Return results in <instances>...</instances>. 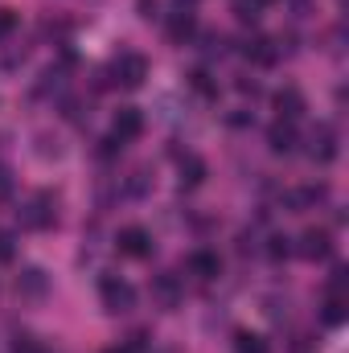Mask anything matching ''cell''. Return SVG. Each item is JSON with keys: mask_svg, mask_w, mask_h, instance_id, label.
Returning a JSON list of instances; mask_svg holds the SVG:
<instances>
[{"mask_svg": "<svg viewBox=\"0 0 349 353\" xmlns=\"http://www.w3.org/2000/svg\"><path fill=\"white\" fill-rule=\"evenodd\" d=\"M99 300H103V308L111 316H123V312L136 308V288L128 279H119V275H103L99 279Z\"/></svg>", "mask_w": 349, "mask_h": 353, "instance_id": "obj_1", "label": "cell"}, {"mask_svg": "<svg viewBox=\"0 0 349 353\" xmlns=\"http://www.w3.org/2000/svg\"><path fill=\"white\" fill-rule=\"evenodd\" d=\"M111 74H115V83L119 87H144V79H148V58L144 54H119V62L111 66Z\"/></svg>", "mask_w": 349, "mask_h": 353, "instance_id": "obj_2", "label": "cell"}, {"mask_svg": "<svg viewBox=\"0 0 349 353\" xmlns=\"http://www.w3.org/2000/svg\"><path fill=\"white\" fill-rule=\"evenodd\" d=\"M115 247H119V255H128V259H144V255H152V234H148L144 226H123L119 239H115Z\"/></svg>", "mask_w": 349, "mask_h": 353, "instance_id": "obj_3", "label": "cell"}, {"mask_svg": "<svg viewBox=\"0 0 349 353\" xmlns=\"http://www.w3.org/2000/svg\"><path fill=\"white\" fill-rule=\"evenodd\" d=\"M308 152H312V161L329 165V161L337 157V132H333L329 123H317L312 136H308Z\"/></svg>", "mask_w": 349, "mask_h": 353, "instance_id": "obj_4", "label": "cell"}, {"mask_svg": "<svg viewBox=\"0 0 349 353\" xmlns=\"http://www.w3.org/2000/svg\"><path fill=\"white\" fill-rule=\"evenodd\" d=\"M271 103H275V115H279L283 123H296V119H300V115L308 111V103H304V94H300L296 87H283V90H275V99H271Z\"/></svg>", "mask_w": 349, "mask_h": 353, "instance_id": "obj_5", "label": "cell"}, {"mask_svg": "<svg viewBox=\"0 0 349 353\" xmlns=\"http://www.w3.org/2000/svg\"><path fill=\"white\" fill-rule=\"evenodd\" d=\"M50 205H54V197H50V193H37V197H33L25 210H17V214H21V222H25V226L46 230V226L54 222V210H50Z\"/></svg>", "mask_w": 349, "mask_h": 353, "instance_id": "obj_6", "label": "cell"}, {"mask_svg": "<svg viewBox=\"0 0 349 353\" xmlns=\"http://www.w3.org/2000/svg\"><path fill=\"white\" fill-rule=\"evenodd\" d=\"M300 255L312 259V263H317V259H329V255H333V234H329V230H317V226L304 230V234H300Z\"/></svg>", "mask_w": 349, "mask_h": 353, "instance_id": "obj_7", "label": "cell"}, {"mask_svg": "<svg viewBox=\"0 0 349 353\" xmlns=\"http://www.w3.org/2000/svg\"><path fill=\"white\" fill-rule=\"evenodd\" d=\"M111 132H115V140H136V136L144 132V111H140V107H119Z\"/></svg>", "mask_w": 349, "mask_h": 353, "instance_id": "obj_8", "label": "cell"}, {"mask_svg": "<svg viewBox=\"0 0 349 353\" xmlns=\"http://www.w3.org/2000/svg\"><path fill=\"white\" fill-rule=\"evenodd\" d=\"M193 33H197V17H193V8H177L173 17H169V25H165V37H169L173 46H185Z\"/></svg>", "mask_w": 349, "mask_h": 353, "instance_id": "obj_9", "label": "cell"}, {"mask_svg": "<svg viewBox=\"0 0 349 353\" xmlns=\"http://www.w3.org/2000/svg\"><path fill=\"white\" fill-rule=\"evenodd\" d=\"M325 197H329V189H325V185H304V189H292V193L283 197V205H288L292 214H304V210L321 205Z\"/></svg>", "mask_w": 349, "mask_h": 353, "instance_id": "obj_10", "label": "cell"}, {"mask_svg": "<svg viewBox=\"0 0 349 353\" xmlns=\"http://www.w3.org/2000/svg\"><path fill=\"white\" fill-rule=\"evenodd\" d=\"M46 292H50V279H46V271L29 267V271H21V275H17V296H21V300H41Z\"/></svg>", "mask_w": 349, "mask_h": 353, "instance_id": "obj_11", "label": "cell"}, {"mask_svg": "<svg viewBox=\"0 0 349 353\" xmlns=\"http://www.w3.org/2000/svg\"><path fill=\"white\" fill-rule=\"evenodd\" d=\"M152 300H157L161 308H177V304H181V283H177V275H157V279H152Z\"/></svg>", "mask_w": 349, "mask_h": 353, "instance_id": "obj_12", "label": "cell"}, {"mask_svg": "<svg viewBox=\"0 0 349 353\" xmlns=\"http://www.w3.org/2000/svg\"><path fill=\"white\" fill-rule=\"evenodd\" d=\"M243 54H247L251 62H259V66H271V62L279 58V46H275L271 37H247V46H243Z\"/></svg>", "mask_w": 349, "mask_h": 353, "instance_id": "obj_13", "label": "cell"}, {"mask_svg": "<svg viewBox=\"0 0 349 353\" xmlns=\"http://www.w3.org/2000/svg\"><path fill=\"white\" fill-rule=\"evenodd\" d=\"M189 271H193L197 279H214V275L222 271V259H218L214 251H193V255H189Z\"/></svg>", "mask_w": 349, "mask_h": 353, "instance_id": "obj_14", "label": "cell"}, {"mask_svg": "<svg viewBox=\"0 0 349 353\" xmlns=\"http://www.w3.org/2000/svg\"><path fill=\"white\" fill-rule=\"evenodd\" d=\"M267 144H271V152H292L296 148V132H292V123H275L271 132H267Z\"/></svg>", "mask_w": 349, "mask_h": 353, "instance_id": "obj_15", "label": "cell"}, {"mask_svg": "<svg viewBox=\"0 0 349 353\" xmlns=\"http://www.w3.org/2000/svg\"><path fill=\"white\" fill-rule=\"evenodd\" d=\"M235 350L239 353H271V345H267V337H259V333L239 329V333H235Z\"/></svg>", "mask_w": 349, "mask_h": 353, "instance_id": "obj_16", "label": "cell"}, {"mask_svg": "<svg viewBox=\"0 0 349 353\" xmlns=\"http://www.w3.org/2000/svg\"><path fill=\"white\" fill-rule=\"evenodd\" d=\"M201 181H206V161H201V157H185V161H181V185L193 189V185H201Z\"/></svg>", "mask_w": 349, "mask_h": 353, "instance_id": "obj_17", "label": "cell"}, {"mask_svg": "<svg viewBox=\"0 0 349 353\" xmlns=\"http://www.w3.org/2000/svg\"><path fill=\"white\" fill-rule=\"evenodd\" d=\"M349 316V300L346 296H329V304H325V325H341Z\"/></svg>", "mask_w": 349, "mask_h": 353, "instance_id": "obj_18", "label": "cell"}, {"mask_svg": "<svg viewBox=\"0 0 349 353\" xmlns=\"http://www.w3.org/2000/svg\"><path fill=\"white\" fill-rule=\"evenodd\" d=\"M189 87L197 90V94H206V99H218V83L210 79V70H193L189 74Z\"/></svg>", "mask_w": 349, "mask_h": 353, "instance_id": "obj_19", "label": "cell"}, {"mask_svg": "<svg viewBox=\"0 0 349 353\" xmlns=\"http://www.w3.org/2000/svg\"><path fill=\"white\" fill-rule=\"evenodd\" d=\"M235 17H239L243 25H255V21L263 17V8L255 4V0H235Z\"/></svg>", "mask_w": 349, "mask_h": 353, "instance_id": "obj_20", "label": "cell"}, {"mask_svg": "<svg viewBox=\"0 0 349 353\" xmlns=\"http://www.w3.org/2000/svg\"><path fill=\"white\" fill-rule=\"evenodd\" d=\"M267 251H271V259H288V255H292V239H283V234H275Z\"/></svg>", "mask_w": 349, "mask_h": 353, "instance_id": "obj_21", "label": "cell"}, {"mask_svg": "<svg viewBox=\"0 0 349 353\" xmlns=\"http://www.w3.org/2000/svg\"><path fill=\"white\" fill-rule=\"evenodd\" d=\"M12 29H17V12L12 8H0V41L12 37Z\"/></svg>", "mask_w": 349, "mask_h": 353, "instance_id": "obj_22", "label": "cell"}, {"mask_svg": "<svg viewBox=\"0 0 349 353\" xmlns=\"http://www.w3.org/2000/svg\"><path fill=\"white\" fill-rule=\"evenodd\" d=\"M17 247H12V234H0V263H12Z\"/></svg>", "mask_w": 349, "mask_h": 353, "instance_id": "obj_23", "label": "cell"}, {"mask_svg": "<svg viewBox=\"0 0 349 353\" xmlns=\"http://www.w3.org/2000/svg\"><path fill=\"white\" fill-rule=\"evenodd\" d=\"M12 353H46L33 337H17V345H12Z\"/></svg>", "mask_w": 349, "mask_h": 353, "instance_id": "obj_24", "label": "cell"}, {"mask_svg": "<svg viewBox=\"0 0 349 353\" xmlns=\"http://www.w3.org/2000/svg\"><path fill=\"white\" fill-rule=\"evenodd\" d=\"M239 90H243V94H259V87H255L251 79H239Z\"/></svg>", "mask_w": 349, "mask_h": 353, "instance_id": "obj_25", "label": "cell"}, {"mask_svg": "<svg viewBox=\"0 0 349 353\" xmlns=\"http://www.w3.org/2000/svg\"><path fill=\"white\" fill-rule=\"evenodd\" d=\"M157 12V0H140V17H152Z\"/></svg>", "mask_w": 349, "mask_h": 353, "instance_id": "obj_26", "label": "cell"}, {"mask_svg": "<svg viewBox=\"0 0 349 353\" xmlns=\"http://www.w3.org/2000/svg\"><path fill=\"white\" fill-rule=\"evenodd\" d=\"M177 4H181V8H193V4H197V0H177Z\"/></svg>", "mask_w": 349, "mask_h": 353, "instance_id": "obj_27", "label": "cell"}, {"mask_svg": "<svg viewBox=\"0 0 349 353\" xmlns=\"http://www.w3.org/2000/svg\"><path fill=\"white\" fill-rule=\"evenodd\" d=\"M255 4H259V8H267V4H275V0H255Z\"/></svg>", "mask_w": 349, "mask_h": 353, "instance_id": "obj_28", "label": "cell"}]
</instances>
